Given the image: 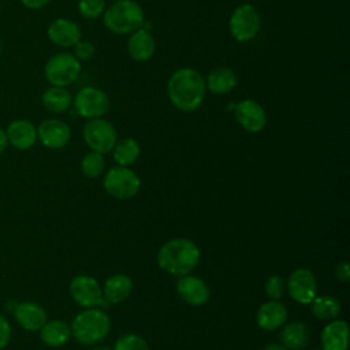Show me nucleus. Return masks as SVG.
Returning <instances> with one entry per match:
<instances>
[{
	"label": "nucleus",
	"mask_w": 350,
	"mask_h": 350,
	"mask_svg": "<svg viewBox=\"0 0 350 350\" xmlns=\"http://www.w3.org/2000/svg\"><path fill=\"white\" fill-rule=\"evenodd\" d=\"M206 93L205 78L191 67L174 71L167 82V94L171 104L182 112H193L201 107Z\"/></svg>",
	"instance_id": "obj_1"
},
{
	"label": "nucleus",
	"mask_w": 350,
	"mask_h": 350,
	"mask_svg": "<svg viewBox=\"0 0 350 350\" xmlns=\"http://www.w3.org/2000/svg\"><path fill=\"white\" fill-rule=\"evenodd\" d=\"M200 250L194 242L178 238L167 242L157 254V262L161 269L171 275L185 276L198 264Z\"/></svg>",
	"instance_id": "obj_2"
},
{
	"label": "nucleus",
	"mask_w": 350,
	"mask_h": 350,
	"mask_svg": "<svg viewBox=\"0 0 350 350\" xmlns=\"http://www.w3.org/2000/svg\"><path fill=\"white\" fill-rule=\"evenodd\" d=\"M104 26L113 34H131L145 23L142 7L134 0H115L103 14Z\"/></svg>",
	"instance_id": "obj_3"
},
{
	"label": "nucleus",
	"mask_w": 350,
	"mask_h": 350,
	"mask_svg": "<svg viewBox=\"0 0 350 350\" xmlns=\"http://www.w3.org/2000/svg\"><path fill=\"white\" fill-rule=\"evenodd\" d=\"M111 327L109 317L100 309L81 312L71 323V334L82 345H94L103 340Z\"/></svg>",
	"instance_id": "obj_4"
},
{
	"label": "nucleus",
	"mask_w": 350,
	"mask_h": 350,
	"mask_svg": "<svg viewBox=\"0 0 350 350\" xmlns=\"http://www.w3.org/2000/svg\"><path fill=\"white\" fill-rule=\"evenodd\" d=\"M81 74V62L71 53L59 52L51 56L44 66V75L51 86L67 88Z\"/></svg>",
	"instance_id": "obj_5"
},
{
	"label": "nucleus",
	"mask_w": 350,
	"mask_h": 350,
	"mask_svg": "<svg viewBox=\"0 0 350 350\" xmlns=\"http://www.w3.org/2000/svg\"><path fill=\"white\" fill-rule=\"evenodd\" d=\"M261 15L260 11L249 3L238 5L228 21L231 36L238 42L252 41L260 31Z\"/></svg>",
	"instance_id": "obj_6"
},
{
	"label": "nucleus",
	"mask_w": 350,
	"mask_h": 350,
	"mask_svg": "<svg viewBox=\"0 0 350 350\" xmlns=\"http://www.w3.org/2000/svg\"><path fill=\"white\" fill-rule=\"evenodd\" d=\"M72 105L75 112L85 119L101 118L109 109V97L98 88L85 86L72 97Z\"/></svg>",
	"instance_id": "obj_7"
},
{
	"label": "nucleus",
	"mask_w": 350,
	"mask_h": 350,
	"mask_svg": "<svg viewBox=\"0 0 350 350\" xmlns=\"http://www.w3.org/2000/svg\"><path fill=\"white\" fill-rule=\"evenodd\" d=\"M83 139L92 150L104 154L113 149L118 134L111 122L103 118H94L85 123Z\"/></svg>",
	"instance_id": "obj_8"
},
{
	"label": "nucleus",
	"mask_w": 350,
	"mask_h": 350,
	"mask_svg": "<svg viewBox=\"0 0 350 350\" xmlns=\"http://www.w3.org/2000/svg\"><path fill=\"white\" fill-rule=\"evenodd\" d=\"M104 187L116 198H130L139 190V178L126 167H113L105 175Z\"/></svg>",
	"instance_id": "obj_9"
},
{
	"label": "nucleus",
	"mask_w": 350,
	"mask_h": 350,
	"mask_svg": "<svg viewBox=\"0 0 350 350\" xmlns=\"http://www.w3.org/2000/svg\"><path fill=\"white\" fill-rule=\"evenodd\" d=\"M234 116L237 122L249 133H258L265 127L267 113L260 103L245 98L235 104Z\"/></svg>",
	"instance_id": "obj_10"
},
{
	"label": "nucleus",
	"mask_w": 350,
	"mask_h": 350,
	"mask_svg": "<svg viewBox=\"0 0 350 350\" xmlns=\"http://www.w3.org/2000/svg\"><path fill=\"white\" fill-rule=\"evenodd\" d=\"M70 137L71 130L68 124L60 119H45L37 127V139L49 149H60L66 146Z\"/></svg>",
	"instance_id": "obj_11"
},
{
	"label": "nucleus",
	"mask_w": 350,
	"mask_h": 350,
	"mask_svg": "<svg viewBox=\"0 0 350 350\" xmlns=\"http://www.w3.org/2000/svg\"><path fill=\"white\" fill-rule=\"evenodd\" d=\"M70 294L78 305L85 308L98 305L103 298V290L97 280L86 275H79L72 279L70 284Z\"/></svg>",
	"instance_id": "obj_12"
},
{
	"label": "nucleus",
	"mask_w": 350,
	"mask_h": 350,
	"mask_svg": "<svg viewBox=\"0 0 350 350\" xmlns=\"http://www.w3.org/2000/svg\"><path fill=\"white\" fill-rule=\"evenodd\" d=\"M46 34L53 45L72 48L81 40V27L68 18H57L49 23Z\"/></svg>",
	"instance_id": "obj_13"
},
{
	"label": "nucleus",
	"mask_w": 350,
	"mask_h": 350,
	"mask_svg": "<svg viewBox=\"0 0 350 350\" xmlns=\"http://www.w3.org/2000/svg\"><path fill=\"white\" fill-rule=\"evenodd\" d=\"M288 293L299 304H309L316 295V279L308 269H297L288 278Z\"/></svg>",
	"instance_id": "obj_14"
},
{
	"label": "nucleus",
	"mask_w": 350,
	"mask_h": 350,
	"mask_svg": "<svg viewBox=\"0 0 350 350\" xmlns=\"http://www.w3.org/2000/svg\"><path fill=\"white\" fill-rule=\"evenodd\" d=\"M5 134L8 144L19 150H27L37 142V127L27 119L12 120Z\"/></svg>",
	"instance_id": "obj_15"
},
{
	"label": "nucleus",
	"mask_w": 350,
	"mask_h": 350,
	"mask_svg": "<svg viewBox=\"0 0 350 350\" xmlns=\"http://www.w3.org/2000/svg\"><path fill=\"white\" fill-rule=\"evenodd\" d=\"M156 51V40L153 34L141 27L133 31L127 41V52L130 57L135 62H146L152 59Z\"/></svg>",
	"instance_id": "obj_16"
},
{
	"label": "nucleus",
	"mask_w": 350,
	"mask_h": 350,
	"mask_svg": "<svg viewBox=\"0 0 350 350\" xmlns=\"http://www.w3.org/2000/svg\"><path fill=\"white\" fill-rule=\"evenodd\" d=\"M14 317L16 323L29 331H37L46 323V313L44 308L34 302H21L16 304L14 309Z\"/></svg>",
	"instance_id": "obj_17"
},
{
	"label": "nucleus",
	"mask_w": 350,
	"mask_h": 350,
	"mask_svg": "<svg viewBox=\"0 0 350 350\" xmlns=\"http://www.w3.org/2000/svg\"><path fill=\"white\" fill-rule=\"evenodd\" d=\"M237 85H238V77L235 71L224 66L213 68L205 78L206 90L219 96L228 94L237 88Z\"/></svg>",
	"instance_id": "obj_18"
},
{
	"label": "nucleus",
	"mask_w": 350,
	"mask_h": 350,
	"mask_svg": "<svg viewBox=\"0 0 350 350\" xmlns=\"http://www.w3.org/2000/svg\"><path fill=\"white\" fill-rule=\"evenodd\" d=\"M176 290L179 295L190 305H202L209 298V290L204 280L196 276H182L178 280Z\"/></svg>",
	"instance_id": "obj_19"
},
{
	"label": "nucleus",
	"mask_w": 350,
	"mask_h": 350,
	"mask_svg": "<svg viewBox=\"0 0 350 350\" xmlns=\"http://www.w3.org/2000/svg\"><path fill=\"white\" fill-rule=\"evenodd\" d=\"M287 317V310L283 304L272 299L260 306L257 312V324L267 331L279 328Z\"/></svg>",
	"instance_id": "obj_20"
},
{
	"label": "nucleus",
	"mask_w": 350,
	"mask_h": 350,
	"mask_svg": "<svg viewBox=\"0 0 350 350\" xmlns=\"http://www.w3.org/2000/svg\"><path fill=\"white\" fill-rule=\"evenodd\" d=\"M349 327L343 320H335L321 332L323 350H347Z\"/></svg>",
	"instance_id": "obj_21"
},
{
	"label": "nucleus",
	"mask_w": 350,
	"mask_h": 350,
	"mask_svg": "<svg viewBox=\"0 0 350 350\" xmlns=\"http://www.w3.org/2000/svg\"><path fill=\"white\" fill-rule=\"evenodd\" d=\"M71 335V328L62 320H52L46 321L40 328V338L41 340L51 347L63 346Z\"/></svg>",
	"instance_id": "obj_22"
},
{
	"label": "nucleus",
	"mask_w": 350,
	"mask_h": 350,
	"mask_svg": "<svg viewBox=\"0 0 350 350\" xmlns=\"http://www.w3.org/2000/svg\"><path fill=\"white\" fill-rule=\"evenodd\" d=\"M41 103L48 111L55 113H62L71 107L72 96L66 88L51 86L46 90H44L41 96Z\"/></svg>",
	"instance_id": "obj_23"
},
{
	"label": "nucleus",
	"mask_w": 350,
	"mask_h": 350,
	"mask_svg": "<svg viewBox=\"0 0 350 350\" xmlns=\"http://www.w3.org/2000/svg\"><path fill=\"white\" fill-rule=\"evenodd\" d=\"M131 279L126 275H115L105 282L103 294L108 302L118 304L124 301L131 293Z\"/></svg>",
	"instance_id": "obj_24"
},
{
	"label": "nucleus",
	"mask_w": 350,
	"mask_h": 350,
	"mask_svg": "<svg viewBox=\"0 0 350 350\" xmlns=\"http://www.w3.org/2000/svg\"><path fill=\"white\" fill-rule=\"evenodd\" d=\"M280 339L287 349L301 350L309 342V331L302 323H290L283 328Z\"/></svg>",
	"instance_id": "obj_25"
},
{
	"label": "nucleus",
	"mask_w": 350,
	"mask_h": 350,
	"mask_svg": "<svg viewBox=\"0 0 350 350\" xmlns=\"http://www.w3.org/2000/svg\"><path fill=\"white\" fill-rule=\"evenodd\" d=\"M139 156V144L134 138H123L116 141L113 146V159L120 167L130 165Z\"/></svg>",
	"instance_id": "obj_26"
},
{
	"label": "nucleus",
	"mask_w": 350,
	"mask_h": 350,
	"mask_svg": "<svg viewBox=\"0 0 350 350\" xmlns=\"http://www.w3.org/2000/svg\"><path fill=\"white\" fill-rule=\"evenodd\" d=\"M340 312V304L336 298L329 295H321L314 297L312 299V313L314 317L320 320H329L339 314Z\"/></svg>",
	"instance_id": "obj_27"
},
{
	"label": "nucleus",
	"mask_w": 350,
	"mask_h": 350,
	"mask_svg": "<svg viewBox=\"0 0 350 350\" xmlns=\"http://www.w3.org/2000/svg\"><path fill=\"white\" fill-rule=\"evenodd\" d=\"M81 167H82V171L86 176L96 178L100 174H103L104 167H105V161H104V157H103L101 153L92 150V152H89L88 154L83 156Z\"/></svg>",
	"instance_id": "obj_28"
},
{
	"label": "nucleus",
	"mask_w": 350,
	"mask_h": 350,
	"mask_svg": "<svg viewBox=\"0 0 350 350\" xmlns=\"http://www.w3.org/2000/svg\"><path fill=\"white\" fill-rule=\"evenodd\" d=\"M78 12L85 19H97L105 11V0H79Z\"/></svg>",
	"instance_id": "obj_29"
},
{
	"label": "nucleus",
	"mask_w": 350,
	"mask_h": 350,
	"mask_svg": "<svg viewBox=\"0 0 350 350\" xmlns=\"http://www.w3.org/2000/svg\"><path fill=\"white\" fill-rule=\"evenodd\" d=\"M113 350H149V347L141 336L129 334L116 340Z\"/></svg>",
	"instance_id": "obj_30"
},
{
	"label": "nucleus",
	"mask_w": 350,
	"mask_h": 350,
	"mask_svg": "<svg viewBox=\"0 0 350 350\" xmlns=\"http://www.w3.org/2000/svg\"><path fill=\"white\" fill-rule=\"evenodd\" d=\"M72 48H74V56L79 62L90 60L94 56V53H96V48H94L93 42H90V41L79 40Z\"/></svg>",
	"instance_id": "obj_31"
},
{
	"label": "nucleus",
	"mask_w": 350,
	"mask_h": 350,
	"mask_svg": "<svg viewBox=\"0 0 350 350\" xmlns=\"http://www.w3.org/2000/svg\"><path fill=\"white\" fill-rule=\"evenodd\" d=\"M284 283L280 276H271L265 283V293L271 299H279L283 295Z\"/></svg>",
	"instance_id": "obj_32"
},
{
	"label": "nucleus",
	"mask_w": 350,
	"mask_h": 350,
	"mask_svg": "<svg viewBox=\"0 0 350 350\" xmlns=\"http://www.w3.org/2000/svg\"><path fill=\"white\" fill-rule=\"evenodd\" d=\"M11 334H12V329H11L10 323H8L7 319L0 313V350L4 349V347L10 343Z\"/></svg>",
	"instance_id": "obj_33"
},
{
	"label": "nucleus",
	"mask_w": 350,
	"mask_h": 350,
	"mask_svg": "<svg viewBox=\"0 0 350 350\" xmlns=\"http://www.w3.org/2000/svg\"><path fill=\"white\" fill-rule=\"evenodd\" d=\"M335 275L339 280L342 282H349L350 279V269H349V264L347 262H340L336 265L335 268Z\"/></svg>",
	"instance_id": "obj_34"
},
{
	"label": "nucleus",
	"mask_w": 350,
	"mask_h": 350,
	"mask_svg": "<svg viewBox=\"0 0 350 350\" xmlns=\"http://www.w3.org/2000/svg\"><path fill=\"white\" fill-rule=\"evenodd\" d=\"M52 0H21V3L23 4V7H26L27 10H40L44 8L45 5H48Z\"/></svg>",
	"instance_id": "obj_35"
},
{
	"label": "nucleus",
	"mask_w": 350,
	"mask_h": 350,
	"mask_svg": "<svg viewBox=\"0 0 350 350\" xmlns=\"http://www.w3.org/2000/svg\"><path fill=\"white\" fill-rule=\"evenodd\" d=\"M8 146V139H7V134L5 130L0 127V154L5 150V148Z\"/></svg>",
	"instance_id": "obj_36"
},
{
	"label": "nucleus",
	"mask_w": 350,
	"mask_h": 350,
	"mask_svg": "<svg viewBox=\"0 0 350 350\" xmlns=\"http://www.w3.org/2000/svg\"><path fill=\"white\" fill-rule=\"evenodd\" d=\"M262 350H287V347L280 343H269Z\"/></svg>",
	"instance_id": "obj_37"
},
{
	"label": "nucleus",
	"mask_w": 350,
	"mask_h": 350,
	"mask_svg": "<svg viewBox=\"0 0 350 350\" xmlns=\"http://www.w3.org/2000/svg\"><path fill=\"white\" fill-rule=\"evenodd\" d=\"M93 350H109L108 347H104V346H98V347H96V349H93Z\"/></svg>",
	"instance_id": "obj_38"
},
{
	"label": "nucleus",
	"mask_w": 350,
	"mask_h": 350,
	"mask_svg": "<svg viewBox=\"0 0 350 350\" xmlns=\"http://www.w3.org/2000/svg\"><path fill=\"white\" fill-rule=\"evenodd\" d=\"M0 55H1V41H0Z\"/></svg>",
	"instance_id": "obj_39"
},
{
	"label": "nucleus",
	"mask_w": 350,
	"mask_h": 350,
	"mask_svg": "<svg viewBox=\"0 0 350 350\" xmlns=\"http://www.w3.org/2000/svg\"><path fill=\"white\" fill-rule=\"evenodd\" d=\"M113 1H115V0H113Z\"/></svg>",
	"instance_id": "obj_40"
}]
</instances>
